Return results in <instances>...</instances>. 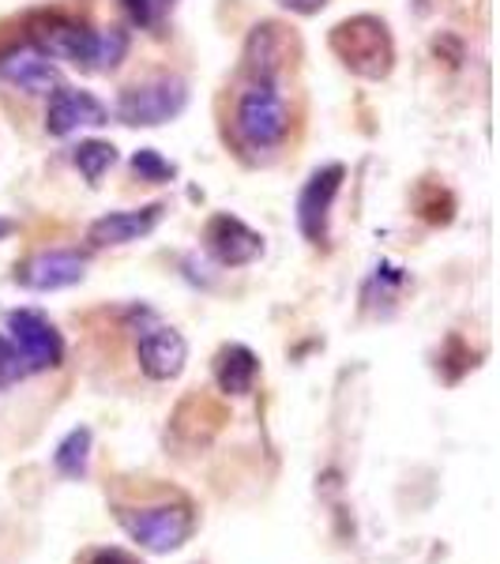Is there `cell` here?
<instances>
[{
  "label": "cell",
  "mask_w": 500,
  "mask_h": 564,
  "mask_svg": "<svg viewBox=\"0 0 500 564\" xmlns=\"http://www.w3.org/2000/svg\"><path fill=\"white\" fill-rule=\"evenodd\" d=\"M331 53L361 79H388L395 68V42L380 15H350L331 31Z\"/></svg>",
  "instance_id": "obj_1"
},
{
  "label": "cell",
  "mask_w": 500,
  "mask_h": 564,
  "mask_svg": "<svg viewBox=\"0 0 500 564\" xmlns=\"http://www.w3.org/2000/svg\"><path fill=\"white\" fill-rule=\"evenodd\" d=\"M117 523L124 534L148 553H174L181 550L196 531V512L188 500L174 505H151V508H117Z\"/></svg>",
  "instance_id": "obj_2"
},
{
  "label": "cell",
  "mask_w": 500,
  "mask_h": 564,
  "mask_svg": "<svg viewBox=\"0 0 500 564\" xmlns=\"http://www.w3.org/2000/svg\"><path fill=\"white\" fill-rule=\"evenodd\" d=\"M188 106V84L174 72H159V76L143 79L121 90L113 113L121 124L132 129H159V124L174 121L181 109Z\"/></svg>",
  "instance_id": "obj_3"
},
{
  "label": "cell",
  "mask_w": 500,
  "mask_h": 564,
  "mask_svg": "<svg viewBox=\"0 0 500 564\" xmlns=\"http://www.w3.org/2000/svg\"><path fill=\"white\" fill-rule=\"evenodd\" d=\"M290 132V109L279 84H249L238 102V135L252 151L279 148Z\"/></svg>",
  "instance_id": "obj_4"
},
{
  "label": "cell",
  "mask_w": 500,
  "mask_h": 564,
  "mask_svg": "<svg viewBox=\"0 0 500 564\" xmlns=\"http://www.w3.org/2000/svg\"><path fill=\"white\" fill-rule=\"evenodd\" d=\"M8 339L20 350L26 372L57 369L65 361V339H61V332L39 308H15V313H8Z\"/></svg>",
  "instance_id": "obj_5"
},
{
  "label": "cell",
  "mask_w": 500,
  "mask_h": 564,
  "mask_svg": "<svg viewBox=\"0 0 500 564\" xmlns=\"http://www.w3.org/2000/svg\"><path fill=\"white\" fill-rule=\"evenodd\" d=\"M343 181H347V170H343L339 162L320 166L305 181L302 196H297V230L305 234V241H313V245L327 241V223H331V207H335V196H339Z\"/></svg>",
  "instance_id": "obj_6"
},
{
  "label": "cell",
  "mask_w": 500,
  "mask_h": 564,
  "mask_svg": "<svg viewBox=\"0 0 500 564\" xmlns=\"http://www.w3.org/2000/svg\"><path fill=\"white\" fill-rule=\"evenodd\" d=\"M84 279H87V257L76 249H42L31 260H23L20 271H15V282L26 290H39V294L76 286Z\"/></svg>",
  "instance_id": "obj_7"
},
{
  "label": "cell",
  "mask_w": 500,
  "mask_h": 564,
  "mask_svg": "<svg viewBox=\"0 0 500 564\" xmlns=\"http://www.w3.org/2000/svg\"><path fill=\"white\" fill-rule=\"evenodd\" d=\"M204 245L222 268H249L252 260L263 257V234L244 226L238 215H215L204 230Z\"/></svg>",
  "instance_id": "obj_8"
},
{
  "label": "cell",
  "mask_w": 500,
  "mask_h": 564,
  "mask_svg": "<svg viewBox=\"0 0 500 564\" xmlns=\"http://www.w3.org/2000/svg\"><path fill=\"white\" fill-rule=\"evenodd\" d=\"M102 124H109V109L90 90L57 87L50 95V109H45V132L50 135H72L79 129H102Z\"/></svg>",
  "instance_id": "obj_9"
},
{
  "label": "cell",
  "mask_w": 500,
  "mask_h": 564,
  "mask_svg": "<svg viewBox=\"0 0 500 564\" xmlns=\"http://www.w3.org/2000/svg\"><path fill=\"white\" fill-rule=\"evenodd\" d=\"M162 212H166V204L132 207V212H109L87 226V241L95 245V249H121V245L148 238L154 226L162 223Z\"/></svg>",
  "instance_id": "obj_10"
},
{
  "label": "cell",
  "mask_w": 500,
  "mask_h": 564,
  "mask_svg": "<svg viewBox=\"0 0 500 564\" xmlns=\"http://www.w3.org/2000/svg\"><path fill=\"white\" fill-rule=\"evenodd\" d=\"M135 358H140L143 377L177 380L188 361V343L174 327H151V332H143L140 343H135Z\"/></svg>",
  "instance_id": "obj_11"
},
{
  "label": "cell",
  "mask_w": 500,
  "mask_h": 564,
  "mask_svg": "<svg viewBox=\"0 0 500 564\" xmlns=\"http://www.w3.org/2000/svg\"><path fill=\"white\" fill-rule=\"evenodd\" d=\"M0 79L26 95H53L57 90V68L39 45H12L0 53Z\"/></svg>",
  "instance_id": "obj_12"
},
{
  "label": "cell",
  "mask_w": 500,
  "mask_h": 564,
  "mask_svg": "<svg viewBox=\"0 0 500 564\" xmlns=\"http://www.w3.org/2000/svg\"><path fill=\"white\" fill-rule=\"evenodd\" d=\"M290 57L286 31L279 23H257L244 42V72H249L252 84H279V72H283Z\"/></svg>",
  "instance_id": "obj_13"
},
{
  "label": "cell",
  "mask_w": 500,
  "mask_h": 564,
  "mask_svg": "<svg viewBox=\"0 0 500 564\" xmlns=\"http://www.w3.org/2000/svg\"><path fill=\"white\" fill-rule=\"evenodd\" d=\"M34 39H39L34 45H39L45 57L68 61V65L87 68V72L95 68V31H87V26L50 20V26H42Z\"/></svg>",
  "instance_id": "obj_14"
},
{
  "label": "cell",
  "mask_w": 500,
  "mask_h": 564,
  "mask_svg": "<svg viewBox=\"0 0 500 564\" xmlns=\"http://www.w3.org/2000/svg\"><path fill=\"white\" fill-rule=\"evenodd\" d=\"M257 377H260V358L244 343H230V347L215 354V384L226 395L233 399L249 395L257 388Z\"/></svg>",
  "instance_id": "obj_15"
},
{
  "label": "cell",
  "mask_w": 500,
  "mask_h": 564,
  "mask_svg": "<svg viewBox=\"0 0 500 564\" xmlns=\"http://www.w3.org/2000/svg\"><path fill=\"white\" fill-rule=\"evenodd\" d=\"M90 444H95V436H90L87 425H76V430H68L61 436L57 452H53V467H57V475H65L72 481L87 478L90 470Z\"/></svg>",
  "instance_id": "obj_16"
},
{
  "label": "cell",
  "mask_w": 500,
  "mask_h": 564,
  "mask_svg": "<svg viewBox=\"0 0 500 564\" xmlns=\"http://www.w3.org/2000/svg\"><path fill=\"white\" fill-rule=\"evenodd\" d=\"M72 162H76V170L90 181V185H98V181L106 177V170L117 162V148L106 140H84L76 151H72Z\"/></svg>",
  "instance_id": "obj_17"
},
{
  "label": "cell",
  "mask_w": 500,
  "mask_h": 564,
  "mask_svg": "<svg viewBox=\"0 0 500 564\" xmlns=\"http://www.w3.org/2000/svg\"><path fill=\"white\" fill-rule=\"evenodd\" d=\"M129 53V31L121 26H106L95 31V72H113Z\"/></svg>",
  "instance_id": "obj_18"
},
{
  "label": "cell",
  "mask_w": 500,
  "mask_h": 564,
  "mask_svg": "<svg viewBox=\"0 0 500 564\" xmlns=\"http://www.w3.org/2000/svg\"><path fill=\"white\" fill-rule=\"evenodd\" d=\"M132 174L140 181H151V185H170L177 177V166L170 159H162L154 148H140L132 154Z\"/></svg>",
  "instance_id": "obj_19"
},
{
  "label": "cell",
  "mask_w": 500,
  "mask_h": 564,
  "mask_svg": "<svg viewBox=\"0 0 500 564\" xmlns=\"http://www.w3.org/2000/svg\"><path fill=\"white\" fill-rule=\"evenodd\" d=\"M23 377H26V366H23L20 350H15L12 339H8V335L0 332V391L12 388L15 380H23Z\"/></svg>",
  "instance_id": "obj_20"
},
{
  "label": "cell",
  "mask_w": 500,
  "mask_h": 564,
  "mask_svg": "<svg viewBox=\"0 0 500 564\" xmlns=\"http://www.w3.org/2000/svg\"><path fill=\"white\" fill-rule=\"evenodd\" d=\"M124 8H129V15L140 26H151L154 20H159V12L166 8V0H121Z\"/></svg>",
  "instance_id": "obj_21"
},
{
  "label": "cell",
  "mask_w": 500,
  "mask_h": 564,
  "mask_svg": "<svg viewBox=\"0 0 500 564\" xmlns=\"http://www.w3.org/2000/svg\"><path fill=\"white\" fill-rule=\"evenodd\" d=\"M275 4L286 8V12H294V15H316L327 8V0H275Z\"/></svg>",
  "instance_id": "obj_22"
},
{
  "label": "cell",
  "mask_w": 500,
  "mask_h": 564,
  "mask_svg": "<svg viewBox=\"0 0 500 564\" xmlns=\"http://www.w3.org/2000/svg\"><path fill=\"white\" fill-rule=\"evenodd\" d=\"M90 564H140V561L124 550H98L95 557H90Z\"/></svg>",
  "instance_id": "obj_23"
},
{
  "label": "cell",
  "mask_w": 500,
  "mask_h": 564,
  "mask_svg": "<svg viewBox=\"0 0 500 564\" xmlns=\"http://www.w3.org/2000/svg\"><path fill=\"white\" fill-rule=\"evenodd\" d=\"M15 230H20V226H15V218H0V241L12 238Z\"/></svg>",
  "instance_id": "obj_24"
}]
</instances>
